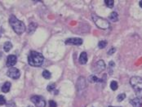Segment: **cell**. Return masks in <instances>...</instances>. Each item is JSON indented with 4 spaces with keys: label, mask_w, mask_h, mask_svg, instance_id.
<instances>
[{
    "label": "cell",
    "mask_w": 142,
    "mask_h": 107,
    "mask_svg": "<svg viewBox=\"0 0 142 107\" xmlns=\"http://www.w3.org/2000/svg\"><path fill=\"white\" fill-rule=\"evenodd\" d=\"M9 23L11 25V26L12 27V29H13V30L17 34H21L26 31V26H25V24L21 20H18L15 16L11 15L10 16Z\"/></svg>",
    "instance_id": "cell-1"
},
{
    "label": "cell",
    "mask_w": 142,
    "mask_h": 107,
    "mask_svg": "<svg viewBox=\"0 0 142 107\" xmlns=\"http://www.w3.org/2000/svg\"><path fill=\"white\" fill-rule=\"evenodd\" d=\"M130 84L134 90L136 97L142 98V79L138 76H133L130 79Z\"/></svg>",
    "instance_id": "cell-2"
},
{
    "label": "cell",
    "mask_w": 142,
    "mask_h": 107,
    "mask_svg": "<svg viewBox=\"0 0 142 107\" xmlns=\"http://www.w3.org/2000/svg\"><path fill=\"white\" fill-rule=\"evenodd\" d=\"M44 61L43 56L38 52H31L28 56V62L31 66H40Z\"/></svg>",
    "instance_id": "cell-3"
},
{
    "label": "cell",
    "mask_w": 142,
    "mask_h": 107,
    "mask_svg": "<svg viewBox=\"0 0 142 107\" xmlns=\"http://www.w3.org/2000/svg\"><path fill=\"white\" fill-rule=\"evenodd\" d=\"M92 20H93V21L95 22V24L97 25L99 28L102 29V30H106V29H109L110 26V22H109L106 19L101 18L98 16L93 15L92 16Z\"/></svg>",
    "instance_id": "cell-4"
},
{
    "label": "cell",
    "mask_w": 142,
    "mask_h": 107,
    "mask_svg": "<svg viewBox=\"0 0 142 107\" xmlns=\"http://www.w3.org/2000/svg\"><path fill=\"white\" fill-rule=\"evenodd\" d=\"M31 101L36 105V107H45L46 106L45 99L41 96L32 97H31Z\"/></svg>",
    "instance_id": "cell-5"
},
{
    "label": "cell",
    "mask_w": 142,
    "mask_h": 107,
    "mask_svg": "<svg viewBox=\"0 0 142 107\" xmlns=\"http://www.w3.org/2000/svg\"><path fill=\"white\" fill-rule=\"evenodd\" d=\"M7 75L9 78H11V79H19V78H20V73L18 69L11 67V69H8V71L7 73Z\"/></svg>",
    "instance_id": "cell-6"
},
{
    "label": "cell",
    "mask_w": 142,
    "mask_h": 107,
    "mask_svg": "<svg viewBox=\"0 0 142 107\" xmlns=\"http://www.w3.org/2000/svg\"><path fill=\"white\" fill-rule=\"evenodd\" d=\"M66 44H72V45H76V46H79L82 43V39L79 38H70L66 39L65 41Z\"/></svg>",
    "instance_id": "cell-7"
},
{
    "label": "cell",
    "mask_w": 142,
    "mask_h": 107,
    "mask_svg": "<svg viewBox=\"0 0 142 107\" xmlns=\"http://www.w3.org/2000/svg\"><path fill=\"white\" fill-rule=\"evenodd\" d=\"M16 56L15 55H9L7 59V67H12L16 63Z\"/></svg>",
    "instance_id": "cell-8"
},
{
    "label": "cell",
    "mask_w": 142,
    "mask_h": 107,
    "mask_svg": "<svg viewBox=\"0 0 142 107\" xmlns=\"http://www.w3.org/2000/svg\"><path fill=\"white\" fill-rule=\"evenodd\" d=\"M78 61L81 65H85L87 62V53L85 52H82L81 53L80 56H79Z\"/></svg>",
    "instance_id": "cell-9"
},
{
    "label": "cell",
    "mask_w": 142,
    "mask_h": 107,
    "mask_svg": "<svg viewBox=\"0 0 142 107\" xmlns=\"http://www.w3.org/2000/svg\"><path fill=\"white\" fill-rule=\"evenodd\" d=\"M130 103L132 105L133 107H141V105H142V102H141L140 99H139V98H137V97L131 100Z\"/></svg>",
    "instance_id": "cell-10"
},
{
    "label": "cell",
    "mask_w": 142,
    "mask_h": 107,
    "mask_svg": "<svg viewBox=\"0 0 142 107\" xmlns=\"http://www.w3.org/2000/svg\"><path fill=\"white\" fill-rule=\"evenodd\" d=\"M77 86L78 89H82L85 88V79H83V78H79L78 80V83H77Z\"/></svg>",
    "instance_id": "cell-11"
},
{
    "label": "cell",
    "mask_w": 142,
    "mask_h": 107,
    "mask_svg": "<svg viewBox=\"0 0 142 107\" xmlns=\"http://www.w3.org/2000/svg\"><path fill=\"white\" fill-rule=\"evenodd\" d=\"M11 88V83L10 82H6L5 84H4L3 85V87H2V91L3 92H9V90Z\"/></svg>",
    "instance_id": "cell-12"
},
{
    "label": "cell",
    "mask_w": 142,
    "mask_h": 107,
    "mask_svg": "<svg viewBox=\"0 0 142 107\" xmlns=\"http://www.w3.org/2000/svg\"><path fill=\"white\" fill-rule=\"evenodd\" d=\"M36 28H37V24L36 23H30V26H29V27H28L27 31H28L29 34H31V33H33L35 30Z\"/></svg>",
    "instance_id": "cell-13"
},
{
    "label": "cell",
    "mask_w": 142,
    "mask_h": 107,
    "mask_svg": "<svg viewBox=\"0 0 142 107\" xmlns=\"http://www.w3.org/2000/svg\"><path fill=\"white\" fill-rule=\"evenodd\" d=\"M89 81L91 83H101V82H102V79H99L95 75H91L89 77Z\"/></svg>",
    "instance_id": "cell-14"
},
{
    "label": "cell",
    "mask_w": 142,
    "mask_h": 107,
    "mask_svg": "<svg viewBox=\"0 0 142 107\" xmlns=\"http://www.w3.org/2000/svg\"><path fill=\"white\" fill-rule=\"evenodd\" d=\"M110 20H112V21H114V22L117 21V20H118V19H119L118 13H117V12H115V11H113L112 13L110 15Z\"/></svg>",
    "instance_id": "cell-15"
},
{
    "label": "cell",
    "mask_w": 142,
    "mask_h": 107,
    "mask_svg": "<svg viewBox=\"0 0 142 107\" xmlns=\"http://www.w3.org/2000/svg\"><path fill=\"white\" fill-rule=\"evenodd\" d=\"M11 48H12V44H11V43H10V42H6L5 43H4L3 49H4V51H5L6 52H9Z\"/></svg>",
    "instance_id": "cell-16"
},
{
    "label": "cell",
    "mask_w": 142,
    "mask_h": 107,
    "mask_svg": "<svg viewBox=\"0 0 142 107\" xmlns=\"http://www.w3.org/2000/svg\"><path fill=\"white\" fill-rule=\"evenodd\" d=\"M97 67L101 69V70H104V69H105V61H97Z\"/></svg>",
    "instance_id": "cell-17"
},
{
    "label": "cell",
    "mask_w": 142,
    "mask_h": 107,
    "mask_svg": "<svg viewBox=\"0 0 142 107\" xmlns=\"http://www.w3.org/2000/svg\"><path fill=\"white\" fill-rule=\"evenodd\" d=\"M43 78H45L46 79H51V77H52V74L50 73L48 70H43Z\"/></svg>",
    "instance_id": "cell-18"
},
{
    "label": "cell",
    "mask_w": 142,
    "mask_h": 107,
    "mask_svg": "<svg viewBox=\"0 0 142 107\" xmlns=\"http://www.w3.org/2000/svg\"><path fill=\"white\" fill-rule=\"evenodd\" d=\"M105 3L106 4V6L110 8H112L114 7V0H105Z\"/></svg>",
    "instance_id": "cell-19"
},
{
    "label": "cell",
    "mask_w": 142,
    "mask_h": 107,
    "mask_svg": "<svg viewBox=\"0 0 142 107\" xmlns=\"http://www.w3.org/2000/svg\"><path fill=\"white\" fill-rule=\"evenodd\" d=\"M110 88L113 91H115V90L118 88V83L116 81H112L110 84Z\"/></svg>",
    "instance_id": "cell-20"
},
{
    "label": "cell",
    "mask_w": 142,
    "mask_h": 107,
    "mask_svg": "<svg viewBox=\"0 0 142 107\" xmlns=\"http://www.w3.org/2000/svg\"><path fill=\"white\" fill-rule=\"evenodd\" d=\"M106 45H107V41L104 40V41H101V42H99L98 47H99V48L102 49V48H104V47H105Z\"/></svg>",
    "instance_id": "cell-21"
},
{
    "label": "cell",
    "mask_w": 142,
    "mask_h": 107,
    "mask_svg": "<svg viewBox=\"0 0 142 107\" xmlns=\"http://www.w3.org/2000/svg\"><path fill=\"white\" fill-rule=\"evenodd\" d=\"M48 92H52V91H54L56 88V84H50L48 86Z\"/></svg>",
    "instance_id": "cell-22"
},
{
    "label": "cell",
    "mask_w": 142,
    "mask_h": 107,
    "mask_svg": "<svg viewBox=\"0 0 142 107\" xmlns=\"http://www.w3.org/2000/svg\"><path fill=\"white\" fill-rule=\"evenodd\" d=\"M125 98H126V95H125L124 93H121V94H119V95L118 96L117 99H118L119 101H123L125 99Z\"/></svg>",
    "instance_id": "cell-23"
},
{
    "label": "cell",
    "mask_w": 142,
    "mask_h": 107,
    "mask_svg": "<svg viewBox=\"0 0 142 107\" xmlns=\"http://www.w3.org/2000/svg\"><path fill=\"white\" fill-rule=\"evenodd\" d=\"M4 104H6V99L3 96L0 95V105H3Z\"/></svg>",
    "instance_id": "cell-24"
},
{
    "label": "cell",
    "mask_w": 142,
    "mask_h": 107,
    "mask_svg": "<svg viewBox=\"0 0 142 107\" xmlns=\"http://www.w3.org/2000/svg\"><path fill=\"white\" fill-rule=\"evenodd\" d=\"M56 103L54 101L51 100L49 101V107H56Z\"/></svg>",
    "instance_id": "cell-25"
},
{
    "label": "cell",
    "mask_w": 142,
    "mask_h": 107,
    "mask_svg": "<svg viewBox=\"0 0 142 107\" xmlns=\"http://www.w3.org/2000/svg\"><path fill=\"white\" fill-rule=\"evenodd\" d=\"M7 107H15L16 105H15V103H14L13 101H8L7 103Z\"/></svg>",
    "instance_id": "cell-26"
},
{
    "label": "cell",
    "mask_w": 142,
    "mask_h": 107,
    "mask_svg": "<svg viewBox=\"0 0 142 107\" xmlns=\"http://www.w3.org/2000/svg\"><path fill=\"white\" fill-rule=\"evenodd\" d=\"M115 51H116V49H115L114 47H113V48H111V50H110V51L108 52V54H109V55H111V54H113L114 52H115Z\"/></svg>",
    "instance_id": "cell-27"
},
{
    "label": "cell",
    "mask_w": 142,
    "mask_h": 107,
    "mask_svg": "<svg viewBox=\"0 0 142 107\" xmlns=\"http://www.w3.org/2000/svg\"><path fill=\"white\" fill-rule=\"evenodd\" d=\"M139 4H140V7L142 8V1H140V3Z\"/></svg>",
    "instance_id": "cell-28"
},
{
    "label": "cell",
    "mask_w": 142,
    "mask_h": 107,
    "mask_svg": "<svg viewBox=\"0 0 142 107\" xmlns=\"http://www.w3.org/2000/svg\"><path fill=\"white\" fill-rule=\"evenodd\" d=\"M108 107H114V106H108Z\"/></svg>",
    "instance_id": "cell-29"
},
{
    "label": "cell",
    "mask_w": 142,
    "mask_h": 107,
    "mask_svg": "<svg viewBox=\"0 0 142 107\" xmlns=\"http://www.w3.org/2000/svg\"><path fill=\"white\" fill-rule=\"evenodd\" d=\"M0 36H1V33H0Z\"/></svg>",
    "instance_id": "cell-30"
},
{
    "label": "cell",
    "mask_w": 142,
    "mask_h": 107,
    "mask_svg": "<svg viewBox=\"0 0 142 107\" xmlns=\"http://www.w3.org/2000/svg\"><path fill=\"white\" fill-rule=\"evenodd\" d=\"M28 107H32V106H28Z\"/></svg>",
    "instance_id": "cell-31"
},
{
    "label": "cell",
    "mask_w": 142,
    "mask_h": 107,
    "mask_svg": "<svg viewBox=\"0 0 142 107\" xmlns=\"http://www.w3.org/2000/svg\"><path fill=\"white\" fill-rule=\"evenodd\" d=\"M0 55H1V54H0Z\"/></svg>",
    "instance_id": "cell-32"
}]
</instances>
